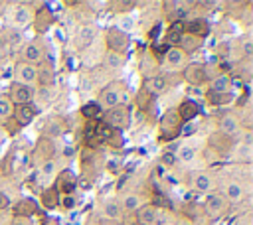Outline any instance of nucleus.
Masks as SVG:
<instances>
[{
	"mask_svg": "<svg viewBox=\"0 0 253 225\" xmlns=\"http://www.w3.org/2000/svg\"><path fill=\"white\" fill-rule=\"evenodd\" d=\"M125 89H126V85L123 81H111V83H107L101 89L99 99H97V105L101 107V111H109V109H113L117 105H126Z\"/></svg>",
	"mask_w": 253,
	"mask_h": 225,
	"instance_id": "obj_1",
	"label": "nucleus"
},
{
	"mask_svg": "<svg viewBox=\"0 0 253 225\" xmlns=\"http://www.w3.org/2000/svg\"><path fill=\"white\" fill-rule=\"evenodd\" d=\"M103 122L111 126L113 130H125L130 124V107L128 105H117L109 111H103Z\"/></svg>",
	"mask_w": 253,
	"mask_h": 225,
	"instance_id": "obj_2",
	"label": "nucleus"
},
{
	"mask_svg": "<svg viewBox=\"0 0 253 225\" xmlns=\"http://www.w3.org/2000/svg\"><path fill=\"white\" fill-rule=\"evenodd\" d=\"M107 47H109V51H113V53L125 55V53L128 51V47H130V38H128V34H126L123 28L111 26V28L107 30Z\"/></svg>",
	"mask_w": 253,
	"mask_h": 225,
	"instance_id": "obj_3",
	"label": "nucleus"
},
{
	"mask_svg": "<svg viewBox=\"0 0 253 225\" xmlns=\"http://www.w3.org/2000/svg\"><path fill=\"white\" fill-rule=\"evenodd\" d=\"M34 95H36V89H34V87L22 85V83H18V81H12V85H10V89H8V99L12 101V105H18V107L32 103Z\"/></svg>",
	"mask_w": 253,
	"mask_h": 225,
	"instance_id": "obj_4",
	"label": "nucleus"
},
{
	"mask_svg": "<svg viewBox=\"0 0 253 225\" xmlns=\"http://www.w3.org/2000/svg\"><path fill=\"white\" fill-rule=\"evenodd\" d=\"M14 81L28 85V87H34L38 81V67L26 63V61H18L14 67Z\"/></svg>",
	"mask_w": 253,
	"mask_h": 225,
	"instance_id": "obj_5",
	"label": "nucleus"
},
{
	"mask_svg": "<svg viewBox=\"0 0 253 225\" xmlns=\"http://www.w3.org/2000/svg\"><path fill=\"white\" fill-rule=\"evenodd\" d=\"M204 209H206V213L210 215V217H221L225 211H227V201H225V197L221 195V193H215V191H211V193H208L206 195V199H204Z\"/></svg>",
	"mask_w": 253,
	"mask_h": 225,
	"instance_id": "obj_6",
	"label": "nucleus"
},
{
	"mask_svg": "<svg viewBox=\"0 0 253 225\" xmlns=\"http://www.w3.org/2000/svg\"><path fill=\"white\" fill-rule=\"evenodd\" d=\"M24 61L38 67L42 61H45V45L38 39L28 41L26 47H24Z\"/></svg>",
	"mask_w": 253,
	"mask_h": 225,
	"instance_id": "obj_7",
	"label": "nucleus"
},
{
	"mask_svg": "<svg viewBox=\"0 0 253 225\" xmlns=\"http://www.w3.org/2000/svg\"><path fill=\"white\" fill-rule=\"evenodd\" d=\"M186 61H188V53L180 45H172V47H168L164 51V65L168 69H172V71L186 67Z\"/></svg>",
	"mask_w": 253,
	"mask_h": 225,
	"instance_id": "obj_8",
	"label": "nucleus"
},
{
	"mask_svg": "<svg viewBox=\"0 0 253 225\" xmlns=\"http://www.w3.org/2000/svg\"><path fill=\"white\" fill-rule=\"evenodd\" d=\"M136 223L138 225H158L160 223V209L154 203H142L136 209Z\"/></svg>",
	"mask_w": 253,
	"mask_h": 225,
	"instance_id": "obj_9",
	"label": "nucleus"
},
{
	"mask_svg": "<svg viewBox=\"0 0 253 225\" xmlns=\"http://www.w3.org/2000/svg\"><path fill=\"white\" fill-rule=\"evenodd\" d=\"M206 77H208V69H206L204 63H196V61L194 63H186V67H184V79L190 85L200 87L206 81Z\"/></svg>",
	"mask_w": 253,
	"mask_h": 225,
	"instance_id": "obj_10",
	"label": "nucleus"
},
{
	"mask_svg": "<svg viewBox=\"0 0 253 225\" xmlns=\"http://www.w3.org/2000/svg\"><path fill=\"white\" fill-rule=\"evenodd\" d=\"M221 195L225 197V201H227V203H239V201H243V199H245L247 191H245V186H243L241 182L231 180V182H227V184H225V188H223V193H221Z\"/></svg>",
	"mask_w": 253,
	"mask_h": 225,
	"instance_id": "obj_11",
	"label": "nucleus"
},
{
	"mask_svg": "<svg viewBox=\"0 0 253 225\" xmlns=\"http://www.w3.org/2000/svg\"><path fill=\"white\" fill-rule=\"evenodd\" d=\"M180 124H182V120L178 118L176 111H168L162 116V120H160V132H162V136L164 138H172L174 134H178Z\"/></svg>",
	"mask_w": 253,
	"mask_h": 225,
	"instance_id": "obj_12",
	"label": "nucleus"
},
{
	"mask_svg": "<svg viewBox=\"0 0 253 225\" xmlns=\"http://www.w3.org/2000/svg\"><path fill=\"white\" fill-rule=\"evenodd\" d=\"M192 188L196 189V191H200V193H211L213 191V188H215V182H213V178L208 174V172H196L194 176H192Z\"/></svg>",
	"mask_w": 253,
	"mask_h": 225,
	"instance_id": "obj_13",
	"label": "nucleus"
},
{
	"mask_svg": "<svg viewBox=\"0 0 253 225\" xmlns=\"http://www.w3.org/2000/svg\"><path fill=\"white\" fill-rule=\"evenodd\" d=\"M176 114H178V118H180L182 122H190V120H194V118L200 114V105H198L194 99H184V101L180 103Z\"/></svg>",
	"mask_w": 253,
	"mask_h": 225,
	"instance_id": "obj_14",
	"label": "nucleus"
},
{
	"mask_svg": "<svg viewBox=\"0 0 253 225\" xmlns=\"http://www.w3.org/2000/svg\"><path fill=\"white\" fill-rule=\"evenodd\" d=\"M95 36H97V30L91 24H83L75 34V45L79 49H85L95 41Z\"/></svg>",
	"mask_w": 253,
	"mask_h": 225,
	"instance_id": "obj_15",
	"label": "nucleus"
},
{
	"mask_svg": "<svg viewBox=\"0 0 253 225\" xmlns=\"http://www.w3.org/2000/svg\"><path fill=\"white\" fill-rule=\"evenodd\" d=\"M53 79H55V69H53V63L49 59L42 61L38 65V85L42 87H51L53 85Z\"/></svg>",
	"mask_w": 253,
	"mask_h": 225,
	"instance_id": "obj_16",
	"label": "nucleus"
},
{
	"mask_svg": "<svg viewBox=\"0 0 253 225\" xmlns=\"http://www.w3.org/2000/svg\"><path fill=\"white\" fill-rule=\"evenodd\" d=\"M144 89L150 93V95H160L168 89V77L162 75V73H156V75H150L144 79Z\"/></svg>",
	"mask_w": 253,
	"mask_h": 225,
	"instance_id": "obj_17",
	"label": "nucleus"
},
{
	"mask_svg": "<svg viewBox=\"0 0 253 225\" xmlns=\"http://www.w3.org/2000/svg\"><path fill=\"white\" fill-rule=\"evenodd\" d=\"M239 130H241V122H239V118H237V116L225 114V116H221V118H219V132H221L223 136L231 138V136L239 134Z\"/></svg>",
	"mask_w": 253,
	"mask_h": 225,
	"instance_id": "obj_18",
	"label": "nucleus"
},
{
	"mask_svg": "<svg viewBox=\"0 0 253 225\" xmlns=\"http://www.w3.org/2000/svg\"><path fill=\"white\" fill-rule=\"evenodd\" d=\"M32 16H34V12H32V8H30L28 4H18V6L14 8V12H12L14 26H18V28L28 26V24L32 22Z\"/></svg>",
	"mask_w": 253,
	"mask_h": 225,
	"instance_id": "obj_19",
	"label": "nucleus"
},
{
	"mask_svg": "<svg viewBox=\"0 0 253 225\" xmlns=\"http://www.w3.org/2000/svg\"><path fill=\"white\" fill-rule=\"evenodd\" d=\"M231 89V77L227 73H217L210 79V93H229Z\"/></svg>",
	"mask_w": 253,
	"mask_h": 225,
	"instance_id": "obj_20",
	"label": "nucleus"
},
{
	"mask_svg": "<svg viewBox=\"0 0 253 225\" xmlns=\"http://www.w3.org/2000/svg\"><path fill=\"white\" fill-rule=\"evenodd\" d=\"M75 184H77L75 176H73L69 170H63V172L59 174V178H57L55 189H57L59 193H63V195H71V191L75 189Z\"/></svg>",
	"mask_w": 253,
	"mask_h": 225,
	"instance_id": "obj_21",
	"label": "nucleus"
},
{
	"mask_svg": "<svg viewBox=\"0 0 253 225\" xmlns=\"http://www.w3.org/2000/svg\"><path fill=\"white\" fill-rule=\"evenodd\" d=\"M101 213H103V217L109 219V221H117V219H121L123 209H121L119 199H105V201H103V207H101Z\"/></svg>",
	"mask_w": 253,
	"mask_h": 225,
	"instance_id": "obj_22",
	"label": "nucleus"
},
{
	"mask_svg": "<svg viewBox=\"0 0 253 225\" xmlns=\"http://www.w3.org/2000/svg\"><path fill=\"white\" fill-rule=\"evenodd\" d=\"M36 116H38V109H36L32 103L16 107V118H18L20 126H24V124H30V122H32Z\"/></svg>",
	"mask_w": 253,
	"mask_h": 225,
	"instance_id": "obj_23",
	"label": "nucleus"
},
{
	"mask_svg": "<svg viewBox=\"0 0 253 225\" xmlns=\"http://www.w3.org/2000/svg\"><path fill=\"white\" fill-rule=\"evenodd\" d=\"M164 8H168L166 10V14L172 18V20H180V18H184L190 10V4L188 2H180V0H174V2H164Z\"/></svg>",
	"mask_w": 253,
	"mask_h": 225,
	"instance_id": "obj_24",
	"label": "nucleus"
},
{
	"mask_svg": "<svg viewBox=\"0 0 253 225\" xmlns=\"http://www.w3.org/2000/svg\"><path fill=\"white\" fill-rule=\"evenodd\" d=\"M123 213H136V209L142 205V197L138 193H126L119 199Z\"/></svg>",
	"mask_w": 253,
	"mask_h": 225,
	"instance_id": "obj_25",
	"label": "nucleus"
},
{
	"mask_svg": "<svg viewBox=\"0 0 253 225\" xmlns=\"http://www.w3.org/2000/svg\"><path fill=\"white\" fill-rule=\"evenodd\" d=\"M210 32L208 28V22L202 20V18H196V20H190L184 28V34H190V36H196V38H204L206 34Z\"/></svg>",
	"mask_w": 253,
	"mask_h": 225,
	"instance_id": "obj_26",
	"label": "nucleus"
},
{
	"mask_svg": "<svg viewBox=\"0 0 253 225\" xmlns=\"http://www.w3.org/2000/svg\"><path fill=\"white\" fill-rule=\"evenodd\" d=\"M59 191L55 189V186H49L47 189H43V193H42V205L45 207V209H53V207H57L59 205Z\"/></svg>",
	"mask_w": 253,
	"mask_h": 225,
	"instance_id": "obj_27",
	"label": "nucleus"
},
{
	"mask_svg": "<svg viewBox=\"0 0 253 225\" xmlns=\"http://www.w3.org/2000/svg\"><path fill=\"white\" fill-rule=\"evenodd\" d=\"M174 154H176V160H180L182 164H190V162L196 160V148L190 146V144H182V146H178Z\"/></svg>",
	"mask_w": 253,
	"mask_h": 225,
	"instance_id": "obj_28",
	"label": "nucleus"
},
{
	"mask_svg": "<svg viewBox=\"0 0 253 225\" xmlns=\"http://www.w3.org/2000/svg\"><path fill=\"white\" fill-rule=\"evenodd\" d=\"M200 45H202V38H196V36H190V34H182V39H180V47H182L186 53H192V51H196Z\"/></svg>",
	"mask_w": 253,
	"mask_h": 225,
	"instance_id": "obj_29",
	"label": "nucleus"
},
{
	"mask_svg": "<svg viewBox=\"0 0 253 225\" xmlns=\"http://www.w3.org/2000/svg\"><path fill=\"white\" fill-rule=\"evenodd\" d=\"M103 65L107 69H121L125 65V55L121 53H113V51H107L105 57H103Z\"/></svg>",
	"mask_w": 253,
	"mask_h": 225,
	"instance_id": "obj_30",
	"label": "nucleus"
},
{
	"mask_svg": "<svg viewBox=\"0 0 253 225\" xmlns=\"http://www.w3.org/2000/svg\"><path fill=\"white\" fill-rule=\"evenodd\" d=\"M14 114V105L8 99V95H0V120L6 122L8 118H12Z\"/></svg>",
	"mask_w": 253,
	"mask_h": 225,
	"instance_id": "obj_31",
	"label": "nucleus"
},
{
	"mask_svg": "<svg viewBox=\"0 0 253 225\" xmlns=\"http://www.w3.org/2000/svg\"><path fill=\"white\" fill-rule=\"evenodd\" d=\"M36 211V203L32 199H22L20 203H16V217H28Z\"/></svg>",
	"mask_w": 253,
	"mask_h": 225,
	"instance_id": "obj_32",
	"label": "nucleus"
},
{
	"mask_svg": "<svg viewBox=\"0 0 253 225\" xmlns=\"http://www.w3.org/2000/svg\"><path fill=\"white\" fill-rule=\"evenodd\" d=\"M182 34H184V28H182L180 24H174V26L168 30V34H166V43H168V47H172V45L180 43Z\"/></svg>",
	"mask_w": 253,
	"mask_h": 225,
	"instance_id": "obj_33",
	"label": "nucleus"
},
{
	"mask_svg": "<svg viewBox=\"0 0 253 225\" xmlns=\"http://www.w3.org/2000/svg\"><path fill=\"white\" fill-rule=\"evenodd\" d=\"M101 112H103V111H101V107L97 105V101L85 103V105L81 107V114H83L85 118H89V120H95V118H97Z\"/></svg>",
	"mask_w": 253,
	"mask_h": 225,
	"instance_id": "obj_34",
	"label": "nucleus"
},
{
	"mask_svg": "<svg viewBox=\"0 0 253 225\" xmlns=\"http://www.w3.org/2000/svg\"><path fill=\"white\" fill-rule=\"evenodd\" d=\"M43 130H45V136H51V138H53V136H59L63 128H61V124H57V120H55V118H51V120H47V122H45Z\"/></svg>",
	"mask_w": 253,
	"mask_h": 225,
	"instance_id": "obj_35",
	"label": "nucleus"
},
{
	"mask_svg": "<svg viewBox=\"0 0 253 225\" xmlns=\"http://www.w3.org/2000/svg\"><path fill=\"white\" fill-rule=\"evenodd\" d=\"M55 170H57V164H55V160H53V158H51V160H45V162L42 164V176H45V178L53 176V174H55Z\"/></svg>",
	"mask_w": 253,
	"mask_h": 225,
	"instance_id": "obj_36",
	"label": "nucleus"
},
{
	"mask_svg": "<svg viewBox=\"0 0 253 225\" xmlns=\"http://www.w3.org/2000/svg\"><path fill=\"white\" fill-rule=\"evenodd\" d=\"M241 53H243V59H247V61L253 57V41L251 39L241 41Z\"/></svg>",
	"mask_w": 253,
	"mask_h": 225,
	"instance_id": "obj_37",
	"label": "nucleus"
},
{
	"mask_svg": "<svg viewBox=\"0 0 253 225\" xmlns=\"http://www.w3.org/2000/svg\"><path fill=\"white\" fill-rule=\"evenodd\" d=\"M208 99H210V103L211 105H219V103H225V101H229L231 97H229V93H210L208 95Z\"/></svg>",
	"mask_w": 253,
	"mask_h": 225,
	"instance_id": "obj_38",
	"label": "nucleus"
},
{
	"mask_svg": "<svg viewBox=\"0 0 253 225\" xmlns=\"http://www.w3.org/2000/svg\"><path fill=\"white\" fill-rule=\"evenodd\" d=\"M75 203H77V201H75L73 195H61V197H59V205H61L63 209H73Z\"/></svg>",
	"mask_w": 253,
	"mask_h": 225,
	"instance_id": "obj_39",
	"label": "nucleus"
},
{
	"mask_svg": "<svg viewBox=\"0 0 253 225\" xmlns=\"http://www.w3.org/2000/svg\"><path fill=\"white\" fill-rule=\"evenodd\" d=\"M174 162H176V154L174 152L168 150V152L162 154V162H160L162 166H174Z\"/></svg>",
	"mask_w": 253,
	"mask_h": 225,
	"instance_id": "obj_40",
	"label": "nucleus"
},
{
	"mask_svg": "<svg viewBox=\"0 0 253 225\" xmlns=\"http://www.w3.org/2000/svg\"><path fill=\"white\" fill-rule=\"evenodd\" d=\"M8 205H10V197H8L4 191H0V211H2V209H6Z\"/></svg>",
	"mask_w": 253,
	"mask_h": 225,
	"instance_id": "obj_41",
	"label": "nucleus"
},
{
	"mask_svg": "<svg viewBox=\"0 0 253 225\" xmlns=\"http://www.w3.org/2000/svg\"><path fill=\"white\" fill-rule=\"evenodd\" d=\"M10 225H30V223H28V219H24V217H14V219L10 221Z\"/></svg>",
	"mask_w": 253,
	"mask_h": 225,
	"instance_id": "obj_42",
	"label": "nucleus"
},
{
	"mask_svg": "<svg viewBox=\"0 0 253 225\" xmlns=\"http://www.w3.org/2000/svg\"><path fill=\"white\" fill-rule=\"evenodd\" d=\"M178 225H194V223H192L190 219H180V221H178Z\"/></svg>",
	"mask_w": 253,
	"mask_h": 225,
	"instance_id": "obj_43",
	"label": "nucleus"
},
{
	"mask_svg": "<svg viewBox=\"0 0 253 225\" xmlns=\"http://www.w3.org/2000/svg\"><path fill=\"white\" fill-rule=\"evenodd\" d=\"M85 225H101V223H99V221H97V219H93V217H91V219H89V221H87V223H85Z\"/></svg>",
	"mask_w": 253,
	"mask_h": 225,
	"instance_id": "obj_44",
	"label": "nucleus"
},
{
	"mask_svg": "<svg viewBox=\"0 0 253 225\" xmlns=\"http://www.w3.org/2000/svg\"><path fill=\"white\" fill-rule=\"evenodd\" d=\"M132 225H138V223H132Z\"/></svg>",
	"mask_w": 253,
	"mask_h": 225,
	"instance_id": "obj_45",
	"label": "nucleus"
}]
</instances>
